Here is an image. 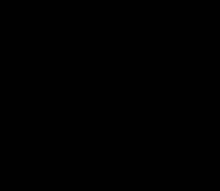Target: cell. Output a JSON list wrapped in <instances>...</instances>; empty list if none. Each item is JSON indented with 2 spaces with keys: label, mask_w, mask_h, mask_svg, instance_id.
Masks as SVG:
<instances>
[{
  "label": "cell",
  "mask_w": 220,
  "mask_h": 191,
  "mask_svg": "<svg viewBox=\"0 0 220 191\" xmlns=\"http://www.w3.org/2000/svg\"><path fill=\"white\" fill-rule=\"evenodd\" d=\"M213 133H214V134L220 133V125H214V127H213Z\"/></svg>",
  "instance_id": "cell-6"
},
{
  "label": "cell",
  "mask_w": 220,
  "mask_h": 191,
  "mask_svg": "<svg viewBox=\"0 0 220 191\" xmlns=\"http://www.w3.org/2000/svg\"><path fill=\"white\" fill-rule=\"evenodd\" d=\"M150 132H151V134L159 133V118L157 116L150 118Z\"/></svg>",
  "instance_id": "cell-1"
},
{
  "label": "cell",
  "mask_w": 220,
  "mask_h": 191,
  "mask_svg": "<svg viewBox=\"0 0 220 191\" xmlns=\"http://www.w3.org/2000/svg\"><path fill=\"white\" fill-rule=\"evenodd\" d=\"M186 79L193 81V79H195V73H193V72H187V73H186Z\"/></svg>",
  "instance_id": "cell-4"
},
{
  "label": "cell",
  "mask_w": 220,
  "mask_h": 191,
  "mask_svg": "<svg viewBox=\"0 0 220 191\" xmlns=\"http://www.w3.org/2000/svg\"><path fill=\"white\" fill-rule=\"evenodd\" d=\"M195 142H196V143H202V142H204V134H196V136H195Z\"/></svg>",
  "instance_id": "cell-2"
},
{
  "label": "cell",
  "mask_w": 220,
  "mask_h": 191,
  "mask_svg": "<svg viewBox=\"0 0 220 191\" xmlns=\"http://www.w3.org/2000/svg\"><path fill=\"white\" fill-rule=\"evenodd\" d=\"M204 187H205V188H211V187H213V181H211V179H205V181H204Z\"/></svg>",
  "instance_id": "cell-3"
},
{
  "label": "cell",
  "mask_w": 220,
  "mask_h": 191,
  "mask_svg": "<svg viewBox=\"0 0 220 191\" xmlns=\"http://www.w3.org/2000/svg\"><path fill=\"white\" fill-rule=\"evenodd\" d=\"M150 151H154V152L159 151V145H157V143H151V145H150Z\"/></svg>",
  "instance_id": "cell-5"
}]
</instances>
